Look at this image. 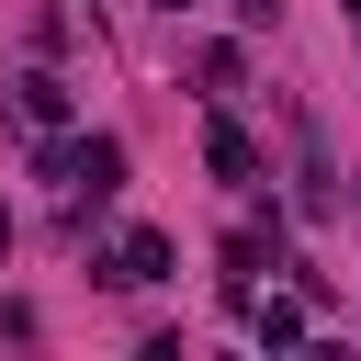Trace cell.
Returning a JSON list of instances; mask_svg holds the SVG:
<instances>
[{
  "label": "cell",
  "mask_w": 361,
  "mask_h": 361,
  "mask_svg": "<svg viewBox=\"0 0 361 361\" xmlns=\"http://www.w3.org/2000/svg\"><path fill=\"white\" fill-rule=\"evenodd\" d=\"M45 169H68V180H79V192H90V203H102V192H113V180H124V135H79V147H56V158H45Z\"/></svg>",
  "instance_id": "cell-1"
},
{
  "label": "cell",
  "mask_w": 361,
  "mask_h": 361,
  "mask_svg": "<svg viewBox=\"0 0 361 361\" xmlns=\"http://www.w3.org/2000/svg\"><path fill=\"white\" fill-rule=\"evenodd\" d=\"M113 282H135V293H147V282H169V237H158V226H135V237L113 248Z\"/></svg>",
  "instance_id": "cell-2"
},
{
  "label": "cell",
  "mask_w": 361,
  "mask_h": 361,
  "mask_svg": "<svg viewBox=\"0 0 361 361\" xmlns=\"http://www.w3.org/2000/svg\"><path fill=\"white\" fill-rule=\"evenodd\" d=\"M271 237H282V226H237V237H226V293H237V305H248V282H259Z\"/></svg>",
  "instance_id": "cell-3"
},
{
  "label": "cell",
  "mask_w": 361,
  "mask_h": 361,
  "mask_svg": "<svg viewBox=\"0 0 361 361\" xmlns=\"http://www.w3.org/2000/svg\"><path fill=\"white\" fill-rule=\"evenodd\" d=\"M248 338H259V350H293V338H305V305H293V293L248 305Z\"/></svg>",
  "instance_id": "cell-4"
},
{
  "label": "cell",
  "mask_w": 361,
  "mask_h": 361,
  "mask_svg": "<svg viewBox=\"0 0 361 361\" xmlns=\"http://www.w3.org/2000/svg\"><path fill=\"white\" fill-rule=\"evenodd\" d=\"M11 102H23V124H68V79H45V68L11 79Z\"/></svg>",
  "instance_id": "cell-5"
},
{
  "label": "cell",
  "mask_w": 361,
  "mask_h": 361,
  "mask_svg": "<svg viewBox=\"0 0 361 361\" xmlns=\"http://www.w3.org/2000/svg\"><path fill=\"white\" fill-rule=\"evenodd\" d=\"M203 158H214V180H248V169H259V147H248V124H214V135H203Z\"/></svg>",
  "instance_id": "cell-6"
},
{
  "label": "cell",
  "mask_w": 361,
  "mask_h": 361,
  "mask_svg": "<svg viewBox=\"0 0 361 361\" xmlns=\"http://www.w3.org/2000/svg\"><path fill=\"white\" fill-rule=\"evenodd\" d=\"M271 11H282V0H237V23H271Z\"/></svg>",
  "instance_id": "cell-7"
},
{
  "label": "cell",
  "mask_w": 361,
  "mask_h": 361,
  "mask_svg": "<svg viewBox=\"0 0 361 361\" xmlns=\"http://www.w3.org/2000/svg\"><path fill=\"white\" fill-rule=\"evenodd\" d=\"M158 11H192V0H158Z\"/></svg>",
  "instance_id": "cell-8"
}]
</instances>
